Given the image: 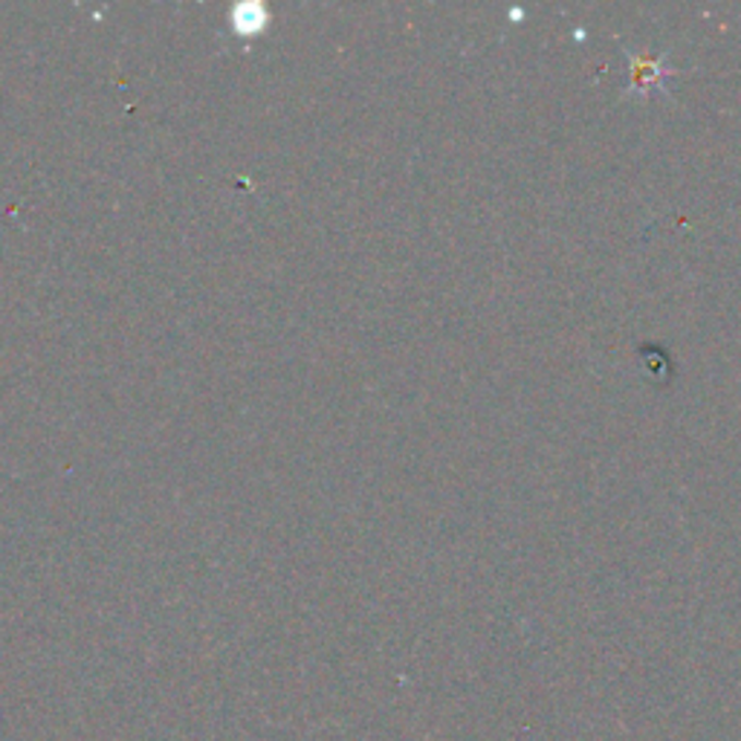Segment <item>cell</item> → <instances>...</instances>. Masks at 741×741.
Instances as JSON below:
<instances>
[{
  "instance_id": "6da1fadb",
  "label": "cell",
  "mask_w": 741,
  "mask_h": 741,
  "mask_svg": "<svg viewBox=\"0 0 741 741\" xmlns=\"http://www.w3.org/2000/svg\"><path fill=\"white\" fill-rule=\"evenodd\" d=\"M669 70H660V61L658 59H634V82L632 87L634 91H646V87H652V84H658L664 75H667Z\"/></svg>"
}]
</instances>
